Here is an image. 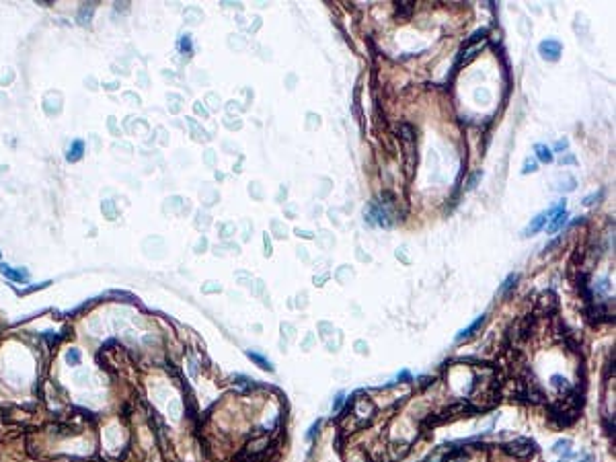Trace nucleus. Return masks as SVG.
<instances>
[{
    "instance_id": "11",
    "label": "nucleus",
    "mask_w": 616,
    "mask_h": 462,
    "mask_svg": "<svg viewBox=\"0 0 616 462\" xmlns=\"http://www.w3.org/2000/svg\"><path fill=\"white\" fill-rule=\"evenodd\" d=\"M534 171H536V160H530V158H528L526 163H524V169H522V173H524V175H528V173H534Z\"/></svg>"
},
{
    "instance_id": "16",
    "label": "nucleus",
    "mask_w": 616,
    "mask_h": 462,
    "mask_svg": "<svg viewBox=\"0 0 616 462\" xmlns=\"http://www.w3.org/2000/svg\"><path fill=\"white\" fill-rule=\"evenodd\" d=\"M567 144H569V142H567L565 138H563V140H559V142L555 144V150H563V148H567Z\"/></svg>"
},
{
    "instance_id": "5",
    "label": "nucleus",
    "mask_w": 616,
    "mask_h": 462,
    "mask_svg": "<svg viewBox=\"0 0 616 462\" xmlns=\"http://www.w3.org/2000/svg\"><path fill=\"white\" fill-rule=\"evenodd\" d=\"M483 322H485V315H481L479 318H476V320L472 322V325H470V327H467V329H462V331H460V333L456 335V341H464V339H469V337H472V335H474V331H476V329H479V327L483 325Z\"/></svg>"
},
{
    "instance_id": "17",
    "label": "nucleus",
    "mask_w": 616,
    "mask_h": 462,
    "mask_svg": "<svg viewBox=\"0 0 616 462\" xmlns=\"http://www.w3.org/2000/svg\"><path fill=\"white\" fill-rule=\"evenodd\" d=\"M425 462H446V458H441V456H429Z\"/></svg>"
},
{
    "instance_id": "10",
    "label": "nucleus",
    "mask_w": 616,
    "mask_h": 462,
    "mask_svg": "<svg viewBox=\"0 0 616 462\" xmlns=\"http://www.w3.org/2000/svg\"><path fill=\"white\" fill-rule=\"evenodd\" d=\"M66 362L70 364V366L80 364V351H78V349H70V351L66 353Z\"/></svg>"
},
{
    "instance_id": "14",
    "label": "nucleus",
    "mask_w": 616,
    "mask_h": 462,
    "mask_svg": "<svg viewBox=\"0 0 616 462\" xmlns=\"http://www.w3.org/2000/svg\"><path fill=\"white\" fill-rule=\"evenodd\" d=\"M567 448H569V442H567V440H563L561 444H557L553 450H555V452H561V450H567Z\"/></svg>"
},
{
    "instance_id": "7",
    "label": "nucleus",
    "mask_w": 616,
    "mask_h": 462,
    "mask_svg": "<svg viewBox=\"0 0 616 462\" xmlns=\"http://www.w3.org/2000/svg\"><path fill=\"white\" fill-rule=\"evenodd\" d=\"M247 355H249V360L251 362H255L261 370H267V372H273V364L269 362V360H265L263 355H259V353H255V351H247Z\"/></svg>"
},
{
    "instance_id": "3",
    "label": "nucleus",
    "mask_w": 616,
    "mask_h": 462,
    "mask_svg": "<svg viewBox=\"0 0 616 462\" xmlns=\"http://www.w3.org/2000/svg\"><path fill=\"white\" fill-rule=\"evenodd\" d=\"M546 220H549V216H546V212H544V214H538V216L534 218V220H532V222H530V224L526 226V230H524V236H532V234H536L538 230H540V228L544 226V222H546Z\"/></svg>"
},
{
    "instance_id": "12",
    "label": "nucleus",
    "mask_w": 616,
    "mask_h": 462,
    "mask_svg": "<svg viewBox=\"0 0 616 462\" xmlns=\"http://www.w3.org/2000/svg\"><path fill=\"white\" fill-rule=\"evenodd\" d=\"M600 195H602V191H598V193H594V195H587V198H584V205H591V203H596V200H600Z\"/></svg>"
},
{
    "instance_id": "8",
    "label": "nucleus",
    "mask_w": 616,
    "mask_h": 462,
    "mask_svg": "<svg viewBox=\"0 0 616 462\" xmlns=\"http://www.w3.org/2000/svg\"><path fill=\"white\" fill-rule=\"evenodd\" d=\"M565 222H567V212H565V210L557 212V214H555V220H553V222L549 224V234L557 232V230H559V228H561V226H563Z\"/></svg>"
},
{
    "instance_id": "2",
    "label": "nucleus",
    "mask_w": 616,
    "mask_h": 462,
    "mask_svg": "<svg viewBox=\"0 0 616 462\" xmlns=\"http://www.w3.org/2000/svg\"><path fill=\"white\" fill-rule=\"evenodd\" d=\"M538 50H540V56L544 58V60L557 62V60H559V56H561V43L555 41V39H546V41L540 43Z\"/></svg>"
},
{
    "instance_id": "4",
    "label": "nucleus",
    "mask_w": 616,
    "mask_h": 462,
    "mask_svg": "<svg viewBox=\"0 0 616 462\" xmlns=\"http://www.w3.org/2000/svg\"><path fill=\"white\" fill-rule=\"evenodd\" d=\"M83 152H85V142L83 140H74L70 144V148H68L66 158L70 160V163H76V160H80V156H83Z\"/></svg>"
},
{
    "instance_id": "13",
    "label": "nucleus",
    "mask_w": 616,
    "mask_h": 462,
    "mask_svg": "<svg viewBox=\"0 0 616 462\" xmlns=\"http://www.w3.org/2000/svg\"><path fill=\"white\" fill-rule=\"evenodd\" d=\"M319 425H321V421H317L315 425H312V427H310V432H308V435H306V437H308V440H315V435L319 433Z\"/></svg>"
},
{
    "instance_id": "6",
    "label": "nucleus",
    "mask_w": 616,
    "mask_h": 462,
    "mask_svg": "<svg viewBox=\"0 0 616 462\" xmlns=\"http://www.w3.org/2000/svg\"><path fill=\"white\" fill-rule=\"evenodd\" d=\"M0 271H2L6 277H10V280H15V282H27V277H29V273H27V271H21V269H10L8 265H0Z\"/></svg>"
},
{
    "instance_id": "1",
    "label": "nucleus",
    "mask_w": 616,
    "mask_h": 462,
    "mask_svg": "<svg viewBox=\"0 0 616 462\" xmlns=\"http://www.w3.org/2000/svg\"><path fill=\"white\" fill-rule=\"evenodd\" d=\"M505 452L509 454V456H516V458H528V456H532V452H534V442L532 440H526V437H520V440H514V442H509V444H505Z\"/></svg>"
},
{
    "instance_id": "9",
    "label": "nucleus",
    "mask_w": 616,
    "mask_h": 462,
    "mask_svg": "<svg viewBox=\"0 0 616 462\" xmlns=\"http://www.w3.org/2000/svg\"><path fill=\"white\" fill-rule=\"evenodd\" d=\"M534 150H536V156L542 160V163H553V152H551L549 146L536 144V146H534Z\"/></svg>"
},
{
    "instance_id": "15",
    "label": "nucleus",
    "mask_w": 616,
    "mask_h": 462,
    "mask_svg": "<svg viewBox=\"0 0 616 462\" xmlns=\"http://www.w3.org/2000/svg\"><path fill=\"white\" fill-rule=\"evenodd\" d=\"M341 403H343V392H339V395H337V399H335V411H339Z\"/></svg>"
}]
</instances>
